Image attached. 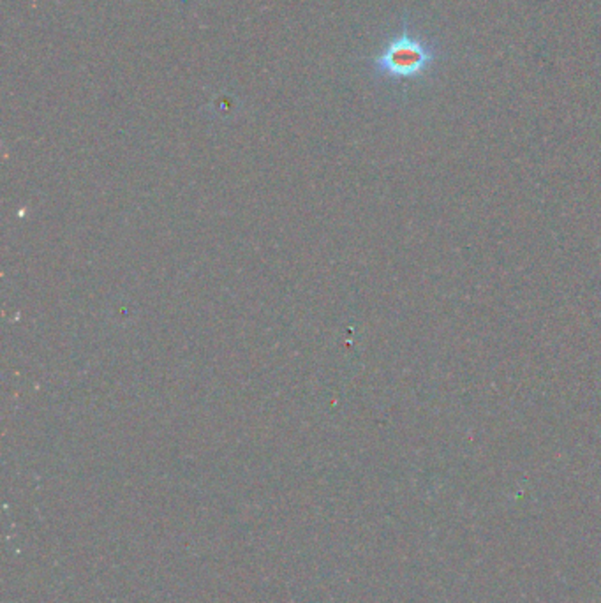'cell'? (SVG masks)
<instances>
[{"label": "cell", "mask_w": 601, "mask_h": 603, "mask_svg": "<svg viewBox=\"0 0 601 603\" xmlns=\"http://www.w3.org/2000/svg\"><path fill=\"white\" fill-rule=\"evenodd\" d=\"M439 44L408 23L369 60L373 75L386 81H414L427 75L439 60Z\"/></svg>", "instance_id": "6da1fadb"}]
</instances>
